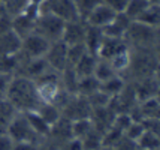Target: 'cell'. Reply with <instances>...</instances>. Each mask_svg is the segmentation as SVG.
I'll return each mask as SVG.
<instances>
[{"instance_id":"cell-11","label":"cell","mask_w":160,"mask_h":150,"mask_svg":"<svg viewBox=\"0 0 160 150\" xmlns=\"http://www.w3.org/2000/svg\"><path fill=\"white\" fill-rule=\"evenodd\" d=\"M66 51H68V45H64L62 41H56L51 42L48 50L45 53V60L48 66L56 72H60L68 66V59H66Z\"/></svg>"},{"instance_id":"cell-16","label":"cell","mask_w":160,"mask_h":150,"mask_svg":"<svg viewBox=\"0 0 160 150\" xmlns=\"http://www.w3.org/2000/svg\"><path fill=\"white\" fill-rule=\"evenodd\" d=\"M130 24H132V20L129 17H126V14L121 12V14L115 15V18L106 27H103L102 32L108 38H124L126 32H127Z\"/></svg>"},{"instance_id":"cell-9","label":"cell","mask_w":160,"mask_h":150,"mask_svg":"<svg viewBox=\"0 0 160 150\" xmlns=\"http://www.w3.org/2000/svg\"><path fill=\"white\" fill-rule=\"evenodd\" d=\"M38 17V3H33L24 14L12 17V32L22 39L35 32V23Z\"/></svg>"},{"instance_id":"cell-7","label":"cell","mask_w":160,"mask_h":150,"mask_svg":"<svg viewBox=\"0 0 160 150\" xmlns=\"http://www.w3.org/2000/svg\"><path fill=\"white\" fill-rule=\"evenodd\" d=\"M49 44L45 38H42L38 33H30L28 36L21 39V45L20 50H18V57L20 59H38V57H43L45 53L48 50Z\"/></svg>"},{"instance_id":"cell-18","label":"cell","mask_w":160,"mask_h":150,"mask_svg":"<svg viewBox=\"0 0 160 150\" xmlns=\"http://www.w3.org/2000/svg\"><path fill=\"white\" fill-rule=\"evenodd\" d=\"M85 39H84V45H85V48L87 51H90L93 54H96L98 56V51H99V47H100V44L103 41V32L102 29H99V27H94V26H90V24H87L85 23Z\"/></svg>"},{"instance_id":"cell-15","label":"cell","mask_w":160,"mask_h":150,"mask_svg":"<svg viewBox=\"0 0 160 150\" xmlns=\"http://www.w3.org/2000/svg\"><path fill=\"white\" fill-rule=\"evenodd\" d=\"M115 15L117 14H115L112 9H109V8L106 6V5H103V3H100L84 21L87 23V24H90V26L103 29V27H106V26L115 18Z\"/></svg>"},{"instance_id":"cell-6","label":"cell","mask_w":160,"mask_h":150,"mask_svg":"<svg viewBox=\"0 0 160 150\" xmlns=\"http://www.w3.org/2000/svg\"><path fill=\"white\" fill-rule=\"evenodd\" d=\"M64 24L66 23L62 21L60 18L54 17V15L38 12L35 23V33L45 38L48 42H56V41L62 39Z\"/></svg>"},{"instance_id":"cell-31","label":"cell","mask_w":160,"mask_h":150,"mask_svg":"<svg viewBox=\"0 0 160 150\" xmlns=\"http://www.w3.org/2000/svg\"><path fill=\"white\" fill-rule=\"evenodd\" d=\"M18 54H11V56H0V74L11 75L14 77L17 69H18Z\"/></svg>"},{"instance_id":"cell-34","label":"cell","mask_w":160,"mask_h":150,"mask_svg":"<svg viewBox=\"0 0 160 150\" xmlns=\"http://www.w3.org/2000/svg\"><path fill=\"white\" fill-rule=\"evenodd\" d=\"M87 53V48L84 44H75V45H68L66 51V59H68V66H73L79 59Z\"/></svg>"},{"instance_id":"cell-10","label":"cell","mask_w":160,"mask_h":150,"mask_svg":"<svg viewBox=\"0 0 160 150\" xmlns=\"http://www.w3.org/2000/svg\"><path fill=\"white\" fill-rule=\"evenodd\" d=\"M20 63H18V69L15 72V75H21V77H26V78L35 81L38 80L41 75H43L45 72L51 69L47 63L45 57H38V59H20Z\"/></svg>"},{"instance_id":"cell-43","label":"cell","mask_w":160,"mask_h":150,"mask_svg":"<svg viewBox=\"0 0 160 150\" xmlns=\"http://www.w3.org/2000/svg\"><path fill=\"white\" fill-rule=\"evenodd\" d=\"M148 3H151V5H159V0H147Z\"/></svg>"},{"instance_id":"cell-36","label":"cell","mask_w":160,"mask_h":150,"mask_svg":"<svg viewBox=\"0 0 160 150\" xmlns=\"http://www.w3.org/2000/svg\"><path fill=\"white\" fill-rule=\"evenodd\" d=\"M127 2H129V0H102V3L106 5L109 9H112L115 14L124 12L126 6H127Z\"/></svg>"},{"instance_id":"cell-40","label":"cell","mask_w":160,"mask_h":150,"mask_svg":"<svg viewBox=\"0 0 160 150\" xmlns=\"http://www.w3.org/2000/svg\"><path fill=\"white\" fill-rule=\"evenodd\" d=\"M14 141L9 138L6 132H0V150H12Z\"/></svg>"},{"instance_id":"cell-13","label":"cell","mask_w":160,"mask_h":150,"mask_svg":"<svg viewBox=\"0 0 160 150\" xmlns=\"http://www.w3.org/2000/svg\"><path fill=\"white\" fill-rule=\"evenodd\" d=\"M130 83H132L139 101L145 99V98H151V96H159V77L157 75L144 77V78L135 80Z\"/></svg>"},{"instance_id":"cell-35","label":"cell","mask_w":160,"mask_h":150,"mask_svg":"<svg viewBox=\"0 0 160 150\" xmlns=\"http://www.w3.org/2000/svg\"><path fill=\"white\" fill-rule=\"evenodd\" d=\"M145 132V128H144V125H142V122H130V125L126 128L124 131V138L127 140H130V141H138L141 138V135Z\"/></svg>"},{"instance_id":"cell-28","label":"cell","mask_w":160,"mask_h":150,"mask_svg":"<svg viewBox=\"0 0 160 150\" xmlns=\"http://www.w3.org/2000/svg\"><path fill=\"white\" fill-rule=\"evenodd\" d=\"M150 5L151 3H148L147 0H129L123 14H126V17H129L132 21H136Z\"/></svg>"},{"instance_id":"cell-39","label":"cell","mask_w":160,"mask_h":150,"mask_svg":"<svg viewBox=\"0 0 160 150\" xmlns=\"http://www.w3.org/2000/svg\"><path fill=\"white\" fill-rule=\"evenodd\" d=\"M11 78H12L11 75L0 74V99H2V98H6V92H8V87H9Z\"/></svg>"},{"instance_id":"cell-33","label":"cell","mask_w":160,"mask_h":150,"mask_svg":"<svg viewBox=\"0 0 160 150\" xmlns=\"http://www.w3.org/2000/svg\"><path fill=\"white\" fill-rule=\"evenodd\" d=\"M100 3H102V0H75V6H77L79 20L84 21Z\"/></svg>"},{"instance_id":"cell-29","label":"cell","mask_w":160,"mask_h":150,"mask_svg":"<svg viewBox=\"0 0 160 150\" xmlns=\"http://www.w3.org/2000/svg\"><path fill=\"white\" fill-rule=\"evenodd\" d=\"M138 147L141 150H159L160 147V137L159 134L156 132H150V131H145L141 138L136 141Z\"/></svg>"},{"instance_id":"cell-8","label":"cell","mask_w":160,"mask_h":150,"mask_svg":"<svg viewBox=\"0 0 160 150\" xmlns=\"http://www.w3.org/2000/svg\"><path fill=\"white\" fill-rule=\"evenodd\" d=\"M91 116V105L88 104L87 98L79 95H72L68 102L62 108V117L68 120H77V119H88Z\"/></svg>"},{"instance_id":"cell-1","label":"cell","mask_w":160,"mask_h":150,"mask_svg":"<svg viewBox=\"0 0 160 150\" xmlns=\"http://www.w3.org/2000/svg\"><path fill=\"white\" fill-rule=\"evenodd\" d=\"M6 99L20 113L35 111L42 104L35 81L26 78V77H21V75H14L11 78L6 92Z\"/></svg>"},{"instance_id":"cell-30","label":"cell","mask_w":160,"mask_h":150,"mask_svg":"<svg viewBox=\"0 0 160 150\" xmlns=\"http://www.w3.org/2000/svg\"><path fill=\"white\" fill-rule=\"evenodd\" d=\"M33 3H35L33 0H8L3 5L6 8L8 15L12 18V17H17L20 14H24Z\"/></svg>"},{"instance_id":"cell-32","label":"cell","mask_w":160,"mask_h":150,"mask_svg":"<svg viewBox=\"0 0 160 150\" xmlns=\"http://www.w3.org/2000/svg\"><path fill=\"white\" fill-rule=\"evenodd\" d=\"M93 128L90 117L88 119H77V120H70V134L73 138H82L90 129Z\"/></svg>"},{"instance_id":"cell-24","label":"cell","mask_w":160,"mask_h":150,"mask_svg":"<svg viewBox=\"0 0 160 150\" xmlns=\"http://www.w3.org/2000/svg\"><path fill=\"white\" fill-rule=\"evenodd\" d=\"M103 134L96 128H91L85 135L81 138L84 150H100L103 146Z\"/></svg>"},{"instance_id":"cell-25","label":"cell","mask_w":160,"mask_h":150,"mask_svg":"<svg viewBox=\"0 0 160 150\" xmlns=\"http://www.w3.org/2000/svg\"><path fill=\"white\" fill-rule=\"evenodd\" d=\"M93 75L102 83V81H105V80L111 78V77H114V75H118V74L115 72V69H114V66L111 65L109 60L98 57V62H96V66H94Z\"/></svg>"},{"instance_id":"cell-5","label":"cell","mask_w":160,"mask_h":150,"mask_svg":"<svg viewBox=\"0 0 160 150\" xmlns=\"http://www.w3.org/2000/svg\"><path fill=\"white\" fill-rule=\"evenodd\" d=\"M38 12L51 14L64 23L79 20L75 0H39Z\"/></svg>"},{"instance_id":"cell-23","label":"cell","mask_w":160,"mask_h":150,"mask_svg":"<svg viewBox=\"0 0 160 150\" xmlns=\"http://www.w3.org/2000/svg\"><path fill=\"white\" fill-rule=\"evenodd\" d=\"M126 84H127V81L124 80V77L114 75V77H111V78L105 80V81L100 83V90L103 93H106L109 98H112V96L118 95V93L124 89Z\"/></svg>"},{"instance_id":"cell-2","label":"cell","mask_w":160,"mask_h":150,"mask_svg":"<svg viewBox=\"0 0 160 150\" xmlns=\"http://www.w3.org/2000/svg\"><path fill=\"white\" fill-rule=\"evenodd\" d=\"M159 69V50H132L130 48V63L127 71L121 75L126 81L157 75Z\"/></svg>"},{"instance_id":"cell-44","label":"cell","mask_w":160,"mask_h":150,"mask_svg":"<svg viewBox=\"0 0 160 150\" xmlns=\"http://www.w3.org/2000/svg\"><path fill=\"white\" fill-rule=\"evenodd\" d=\"M8 0H0V3H6Z\"/></svg>"},{"instance_id":"cell-37","label":"cell","mask_w":160,"mask_h":150,"mask_svg":"<svg viewBox=\"0 0 160 150\" xmlns=\"http://www.w3.org/2000/svg\"><path fill=\"white\" fill-rule=\"evenodd\" d=\"M142 125L145 131H150V132H156L159 134L160 132V122H159V117H148V119H144L142 120Z\"/></svg>"},{"instance_id":"cell-14","label":"cell","mask_w":160,"mask_h":150,"mask_svg":"<svg viewBox=\"0 0 160 150\" xmlns=\"http://www.w3.org/2000/svg\"><path fill=\"white\" fill-rule=\"evenodd\" d=\"M127 48H129V45H127L124 38H108V36H103V41H102L98 51V57L111 60L114 56H117L118 53L127 50Z\"/></svg>"},{"instance_id":"cell-17","label":"cell","mask_w":160,"mask_h":150,"mask_svg":"<svg viewBox=\"0 0 160 150\" xmlns=\"http://www.w3.org/2000/svg\"><path fill=\"white\" fill-rule=\"evenodd\" d=\"M21 39L12 30L0 33V56H11L17 54L20 50Z\"/></svg>"},{"instance_id":"cell-41","label":"cell","mask_w":160,"mask_h":150,"mask_svg":"<svg viewBox=\"0 0 160 150\" xmlns=\"http://www.w3.org/2000/svg\"><path fill=\"white\" fill-rule=\"evenodd\" d=\"M12 30V18L9 15H3L0 18V33H5Z\"/></svg>"},{"instance_id":"cell-22","label":"cell","mask_w":160,"mask_h":150,"mask_svg":"<svg viewBox=\"0 0 160 150\" xmlns=\"http://www.w3.org/2000/svg\"><path fill=\"white\" fill-rule=\"evenodd\" d=\"M24 114H26V117H27L28 123H30V126L33 128V131H35L36 134L41 137L42 140L48 137L51 126H49L48 123L42 119L41 116H39V113H38L36 110H35V111H26Z\"/></svg>"},{"instance_id":"cell-26","label":"cell","mask_w":160,"mask_h":150,"mask_svg":"<svg viewBox=\"0 0 160 150\" xmlns=\"http://www.w3.org/2000/svg\"><path fill=\"white\" fill-rule=\"evenodd\" d=\"M36 111L39 113V116L48 123L49 126H52V125L62 117V111H60L54 104H49V102H42Z\"/></svg>"},{"instance_id":"cell-38","label":"cell","mask_w":160,"mask_h":150,"mask_svg":"<svg viewBox=\"0 0 160 150\" xmlns=\"http://www.w3.org/2000/svg\"><path fill=\"white\" fill-rule=\"evenodd\" d=\"M12 150H39V143H28V141L14 143Z\"/></svg>"},{"instance_id":"cell-3","label":"cell","mask_w":160,"mask_h":150,"mask_svg":"<svg viewBox=\"0 0 160 150\" xmlns=\"http://www.w3.org/2000/svg\"><path fill=\"white\" fill-rule=\"evenodd\" d=\"M124 39L132 50H159V27L132 21Z\"/></svg>"},{"instance_id":"cell-12","label":"cell","mask_w":160,"mask_h":150,"mask_svg":"<svg viewBox=\"0 0 160 150\" xmlns=\"http://www.w3.org/2000/svg\"><path fill=\"white\" fill-rule=\"evenodd\" d=\"M85 21L82 20H75V21H68L64 24L62 35V41L64 45H75V44H84L85 39Z\"/></svg>"},{"instance_id":"cell-21","label":"cell","mask_w":160,"mask_h":150,"mask_svg":"<svg viewBox=\"0 0 160 150\" xmlns=\"http://www.w3.org/2000/svg\"><path fill=\"white\" fill-rule=\"evenodd\" d=\"M138 108L142 116V120L148 119V117H160V102L159 96H151V98H145L138 102Z\"/></svg>"},{"instance_id":"cell-27","label":"cell","mask_w":160,"mask_h":150,"mask_svg":"<svg viewBox=\"0 0 160 150\" xmlns=\"http://www.w3.org/2000/svg\"><path fill=\"white\" fill-rule=\"evenodd\" d=\"M138 23L151 26V27H159L160 24V6L159 5H150L145 11L142 12L139 18L136 20Z\"/></svg>"},{"instance_id":"cell-19","label":"cell","mask_w":160,"mask_h":150,"mask_svg":"<svg viewBox=\"0 0 160 150\" xmlns=\"http://www.w3.org/2000/svg\"><path fill=\"white\" fill-rule=\"evenodd\" d=\"M96 62H98V56L93 54L90 51H87L82 57L78 60L77 63L73 65V71L78 75V78L81 77H87V75H93L94 72V66H96Z\"/></svg>"},{"instance_id":"cell-42","label":"cell","mask_w":160,"mask_h":150,"mask_svg":"<svg viewBox=\"0 0 160 150\" xmlns=\"http://www.w3.org/2000/svg\"><path fill=\"white\" fill-rule=\"evenodd\" d=\"M100 150H117V147H112V146H103Z\"/></svg>"},{"instance_id":"cell-20","label":"cell","mask_w":160,"mask_h":150,"mask_svg":"<svg viewBox=\"0 0 160 150\" xmlns=\"http://www.w3.org/2000/svg\"><path fill=\"white\" fill-rule=\"evenodd\" d=\"M100 90V81H99L94 75H87V77H81L78 78V86H77V95L88 98L93 93Z\"/></svg>"},{"instance_id":"cell-4","label":"cell","mask_w":160,"mask_h":150,"mask_svg":"<svg viewBox=\"0 0 160 150\" xmlns=\"http://www.w3.org/2000/svg\"><path fill=\"white\" fill-rule=\"evenodd\" d=\"M6 134L14 143H20V141H28V143H41L42 138L36 134L33 128L30 126L27 117L24 113H17V114L11 119V122L6 126Z\"/></svg>"}]
</instances>
